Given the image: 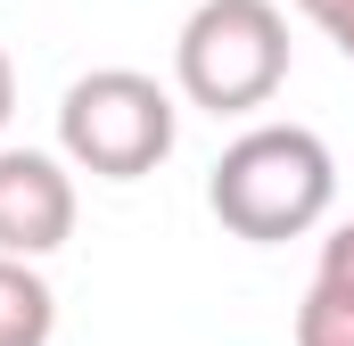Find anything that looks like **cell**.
Wrapping results in <instances>:
<instances>
[{"label":"cell","mask_w":354,"mask_h":346,"mask_svg":"<svg viewBox=\"0 0 354 346\" xmlns=\"http://www.w3.org/2000/svg\"><path fill=\"white\" fill-rule=\"evenodd\" d=\"M338 198V165H330V140L305 132V124H256L239 132L214 173H206V206L231 239L248 248H280V239H305Z\"/></svg>","instance_id":"obj_1"},{"label":"cell","mask_w":354,"mask_h":346,"mask_svg":"<svg viewBox=\"0 0 354 346\" xmlns=\"http://www.w3.org/2000/svg\"><path fill=\"white\" fill-rule=\"evenodd\" d=\"M174 83L206 116H248L288 83V17L272 0H198L174 33Z\"/></svg>","instance_id":"obj_2"},{"label":"cell","mask_w":354,"mask_h":346,"mask_svg":"<svg viewBox=\"0 0 354 346\" xmlns=\"http://www.w3.org/2000/svg\"><path fill=\"white\" fill-rule=\"evenodd\" d=\"M58 157L91 181H140L174 157V91L140 66H91L58 99Z\"/></svg>","instance_id":"obj_3"},{"label":"cell","mask_w":354,"mask_h":346,"mask_svg":"<svg viewBox=\"0 0 354 346\" xmlns=\"http://www.w3.org/2000/svg\"><path fill=\"white\" fill-rule=\"evenodd\" d=\"M75 239V173L50 149H0V256L41 264Z\"/></svg>","instance_id":"obj_4"},{"label":"cell","mask_w":354,"mask_h":346,"mask_svg":"<svg viewBox=\"0 0 354 346\" xmlns=\"http://www.w3.org/2000/svg\"><path fill=\"white\" fill-rule=\"evenodd\" d=\"M58 338V297L33 264L0 256V346H50Z\"/></svg>","instance_id":"obj_5"},{"label":"cell","mask_w":354,"mask_h":346,"mask_svg":"<svg viewBox=\"0 0 354 346\" xmlns=\"http://www.w3.org/2000/svg\"><path fill=\"white\" fill-rule=\"evenodd\" d=\"M297 346H354V289L313 280L297 305Z\"/></svg>","instance_id":"obj_6"},{"label":"cell","mask_w":354,"mask_h":346,"mask_svg":"<svg viewBox=\"0 0 354 346\" xmlns=\"http://www.w3.org/2000/svg\"><path fill=\"white\" fill-rule=\"evenodd\" d=\"M313 280H330V289H354V215H346V223H330V239H322V264H313Z\"/></svg>","instance_id":"obj_7"},{"label":"cell","mask_w":354,"mask_h":346,"mask_svg":"<svg viewBox=\"0 0 354 346\" xmlns=\"http://www.w3.org/2000/svg\"><path fill=\"white\" fill-rule=\"evenodd\" d=\"M297 8H305V17L338 42V58H354V0H297Z\"/></svg>","instance_id":"obj_8"},{"label":"cell","mask_w":354,"mask_h":346,"mask_svg":"<svg viewBox=\"0 0 354 346\" xmlns=\"http://www.w3.org/2000/svg\"><path fill=\"white\" fill-rule=\"evenodd\" d=\"M8 107H17V66H8V50H0V132H8Z\"/></svg>","instance_id":"obj_9"}]
</instances>
